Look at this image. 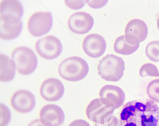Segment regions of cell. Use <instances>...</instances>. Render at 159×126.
Here are the masks:
<instances>
[{
	"instance_id": "9a60e30c",
	"label": "cell",
	"mask_w": 159,
	"mask_h": 126,
	"mask_svg": "<svg viewBox=\"0 0 159 126\" xmlns=\"http://www.w3.org/2000/svg\"><path fill=\"white\" fill-rule=\"evenodd\" d=\"M65 87L60 80L49 78L43 82L40 86V95L48 101H57L63 96Z\"/></svg>"
},
{
	"instance_id": "277c9868",
	"label": "cell",
	"mask_w": 159,
	"mask_h": 126,
	"mask_svg": "<svg viewBox=\"0 0 159 126\" xmlns=\"http://www.w3.org/2000/svg\"><path fill=\"white\" fill-rule=\"evenodd\" d=\"M11 58L16 65L18 72L23 75H29L34 72L38 66V58L31 49L21 46L15 49Z\"/></svg>"
},
{
	"instance_id": "4316f807",
	"label": "cell",
	"mask_w": 159,
	"mask_h": 126,
	"mask_svg": "<svg viewBox=\"0 0 159 126\" xmlns=\"http://www.w3.org/2000/svg\"><path fill=\"white\" fill-rule=\"evenodd\" d=\"M28 126H45L43 125V123H41L40 119H35L30 123V124Z\"/></svg>"
},
{
	"instance_id": "44dd1931",
	"label": "cell",
	"mask_w": 159,
	"mask_h": 126,
	"mask_svg": "<svg viewBox=\"0 0 159 126\" xmlns=\"http://www.w3.org/2000/svg\"><path fill=\"white\" fill-rule=\"evenodd\" d=\"M139 74L142 77H159V71L155 65L151 63H147L142 65L140 68Z\"/></svg>"
},
{
	"instance_id": "5b68a950",
	"label": "cell",
	"mask_w": 159,
	"mask_h": 126,
	"mask_svg": "<svg viewBox=\"0 0 159 126\" xmlns=\"http://www.w3.org/2000/svg\"><path fill=\"white\" fill-rule=\"evenodd\" d=\"M52 22V16L50 12H36L29 19L28 29L33 36L40 37L50 32Z\"/></svg>"
},
{
	"instance_id": "d4e9b609",
	"label": "cell",
	"mask_w": 159,
	"mask_h": 126,
	"mask_svg": "<svg viewBox=\"0 0 159 126\" xmlns=\"http://www.w3.org/2000/svg\"><path fill=\"white\" fill-rule=\"evenodd\" d=\"M107 1H86V2L90 7L94 9L101 8L107 4Z\"/></svg>"
},
{
	"instance_id": "4fadbf2b",
	"label": "cell",
	"mask_w": 159,
	"mask_h": 126,
	"mask_svg": "<svg viewBox=\"0 0 159 126\" xmlns=\"http://www.w3.org/2000/svg\"><path fill=\"white\" fill-rule=\"evenodd\" d=\"M65 118L63 110L57 105H46L40 110V120L45 126H60L63 124Z\"/></svg>"
},
{
	"instance_id": "7402d4cb",
	"label": "cell",
	"mask_w": 159,
	"mask_h": 126,
	"mask_svg": "<svg viewBox=\"0 0 159 126\" xmlns=\"http://www.w3.org/2000/svg\"><path fill=\"white\" fill-rule=\"evenodd\" d=\"M95 126H122L121 121L115 115H110L106 118L101 123H96Z\"/></svg>"
},
{
	"instance_id": "ac0fdd59",
	"label": "cell",
	"mask_w": 159,
	"mask_h": 126,
	"mask_svg": "<svg viewBox=\"0 0 159 126\" xmlns=\"http://www.w3.org/2000/svg\"><path fill=\"white\" fill-rule=\"evenodd\" d=\"M139 48V45H133L125 38V35L118 37L115 40L114 49L117 53L123 55H129L135 53Z\"/></svg>"
},
{
	"instance_id": "8992f818",
	"label": "cell",
	"mask_w": 159,
	"mask_h": 126,
	"mask_svg": "<svg viewBox=\"0 0 159 126\" xmlns=\"http://www.w3.org/2000/svg\"><path fill=\"white\" fill-rule=\"evenodd\" d=\"M35 49L40 57L46 60H54L62 53L63 46L59 38L53 35H48L37 41Z\"/></svg>"
},
{
	"instance_id": "30bf717a",
	"label": "cell",
	"mask_w": 159,
	"mask_h": 126,
	"mask_svg": "<svg viewBox=\"0 0 159 126\" xmlns=\"http://www.w3.org/2000/svg\"><path fill=\"white\" fill-rule=\"evenodd\" d=\"M93 17L88 13L80 12L74 13L68 21V26L71 31L77 34H86L93 26Z\"/></svg>"
},
{
	"instance_id": "603a6c76",
	"label": "cell",
	"mask_w": 159,
	"mask_h": 126,
	"mask_svg": "<svg viewBox=\"0 0 159 126\" xmlns=\"http://www.w3.org/2000/svg\"><path fill=\"white\" fill-rule=\"evenodd\" d=\"M9 109L7 107L4 106L3 104H1V126H7L9 124L10 120L8 118H6V115L9 114H6V113L8 111Z\"/></svg>"
},
{
	"instance_id": "9c48e42d",
	"label": "cell",
	"mask_w": 159,
	"mask_h": 126,
	"mask_svg": "<svg viewBox=\"0 0 159 126\" xmlns=\"http://www.w3.org/2000/svg\"><path fill=\"white\" fill-rule=\"evenodd\" d=\"M115 109L102 102L101 99H96L89 103L86 109V115L95 123H101L106 118L114 114Z\"/></svg>"
},
{
	"instance_id": "ba28073f",
	"label": "cell",
	"mask_w": 159,
	"mask_h": 126,
	"mask_svg": "<svg viewBox=\"0 0 159 126\" xmlns=\"http://www.w3.org/2000/svg\"><path fill=\"white\" fill-rule=\"evenodd\" d=\"M148 35V27L144 21L140 19H132L125 28V38L133 45H139Z\"/></svg>"
},
{
	"instance_id": "6da1fadb",
	"label": "cell",
	"mask_w": 159,
	"mask_h": 126,
	"mask_svg": "<svg viewBox=\"0 0 159 126\" xmlns=\"http://www.w3.org/2000/svg\"><path fill=\"white\" fill-rule=\"evenodd\" d=\"M122 126H159V106L151 100L127 103L120 114Z\"/></svg>"
},
{
	"instance_id": "ffe728a7",
	"label": "cell",
	"mask_w": 159,
	"mask_h": 126,
	"mask_svg": "<svg viewBox=\"0 0 159 126\" xmlns=\"http://www.w3.org/2000/svg\"><path fill=\"white\" fill-rule=\"evenodd\" d=\"M147 92L151 101L159 103V79H154L148 84Z\"/></svg>"
},
{
	"instance_id": "2e32d148",
	"label": "cell",
	"mask_w": 159,
	"mask_h": 126,
	"mask_svg": "<svg viewBox=\"0 0 159 126\" xmlns=\"http://www.w3.org/2000/svg\"><path fill=\"white\" fill-rule=\"evenodd\" d=\"M0 61H1L0 80L2 82L12 81L15 77V72L16 69L14 60L9 58L8 56L2 54L0 55Z\"/></svg>"
},
{
	"instance_id": "7c38bea8",
	"label": "cell",
	"mask_w": 159,
	"mask_h": 126,
	"mask_svg": "<svg viewBox=\"0 0 159 126\" xmlns=\"http://www.w3.org/2000/svg\"><path fill=\"white\" fill-rule=\"evenodd\" d=\"M100 99L108 106L114 109L122 106L125 100V94L119 86L114 85H106L100 91Z\"/></svg>"
},
{
	"instance_id": "8fae6325",
	"label": "cell",
	"mask_w": 159,
	"mask_h": 126,
	"mask_svg": "<svg viewBox=\"0 0 159 126\" xmlns=\"http://www.w3.org/2000/svg\"><path fill=\"white\" fill-rule=\"evenodd\" d=\"M11 104L16 111L27 114L33 110L35 106V97L27 90H19L11 98Z\"/></svg>"
},
{
	"instance_id": "5bb4252c",
	"label": "cell",
	"mask_w": 159,
	"mask_h": 126,
	"mask_svg": "<svg viewBox=\"0 0 159 126\" xmlns=\"http://www.w3.org/2000/svg\"><path fill=\"white\" fill-rule=\"evenodd\" d=\"M83 49L87 55L93 58H98L103 55L106 50L105 38L96 33L90 34L84 38Z\"/></svg>"
},
{
	"instance_id": "52a82bcc",
	"label": "cell",
	"mask_w": 159,
	"mask_h": 126,
	"mask_svg": "<svg viewBox=\"0 0 159 126\" xmlns=\"http://www.w3.org/2000/svg\"><path fill=\"white\" fill-rule=\"evenodd\" d=\"M0 37L4 40H12L19 37L23 28L21 19L14 16H1Z\"/></svg>"
},
{
	"instance_id": "484cf974",
	"label": "cell",
	"mask_w": 159,
	"mask_h": 126,
	"mask_svg": "<svg viewBox=\"0 0 159 126\" xmlns=\"http://www.w3.org/2000/svg\"><path fill=\"white\" fill-rule=\"evenodd\" d=\"M69 126H91L88 122L84 120H76L71 122Z\"/></svg>"
},
{
	"instance_id": "cb8c5ba5",
	"label": "cell",
	"mask_w": 159,
	"mask_h": 126,
	"mask_svg": "<svg viewBox=\"0 0 159 126\" xmlns=\"http://www.w3.org/2000/svg\"><path fill=\"white\" fill-rule=\"evenodd\" d=\"M66 4L72 9H81L85 4V1H65Z\"/></svg>"
},
{
	"instance_id": "7a4b0ae2",
	"label": "cell",
	"mask_w": 159,
	"mask_h": 126,
	"mask_svg": "<svg viewBox=\"0 0 159 126\" xmlns=\"http://www.w3.org/2000/svg\"><path fill=\"white\" fill-rule=\"evenodd\" d=\"M89 67L85 60L76 56L65 59L59 66L60 76L65 80L79 82L87 76Z\"/></svg>"
},
{
	"instance_id": "d6986e66",
	"label": "cell",
	"mask_w": 159,
	"mask_h": 126,
	"mask_svg": "<svg viewBox=\"0 0 159 126\" xmlns=\"http://www.w3.org/2000/svg\"><path fill=\"white\" fill-rule=\"evenodd\" d=\"M146 55L153 62H159V41H151L146 48Z\"/></svg>"
},
{
	"instance_id": "83f0119b",
	"label": "cell",
	"mask_w": 159,
	"mask_h": 126,
	"mask_svg": "<svg viewBox=\"0 0 159 126\" xmlns=\"http://www.w3.org/2000/svg\"><path fill=\"white\" fill-rule=\"evenodd\" d=\"M157 26H158V29L159 30V18H158V21H157Z\"/></svg>"
},
{
	"instance_id": "3957f363",
	"label": "cell",
	"mask_w": 159,
	"mask_h": 126,
	"mask_svg": "<svg viewBox=\"0 0 159 126\" xmlns=\"http://www.w3.org/2000/svg\"><path fill=\"white\" fill-rule=\"evenodd\" d=\"M98 74L102 79L108 82H117L121 79L125 69L122 58L115 55H107L99 62Z\"/></svg>"
},
{
	"instance_id": "e0dca14e",
	"label": "cell",
	"mask_w": 159,
	"mask_h": 126,
	"mask_svg": "<svg viewBox=\"0 0 159 126\" xmlns=\"http://www.w3.org/2000/svg\"><path fill=\"white\" fill-rule=\"evenodd\" d=\"M24 14V7L19 1L4 0L1 3V16H14L21 18Z\"/></svg>"
}]
</instances>
